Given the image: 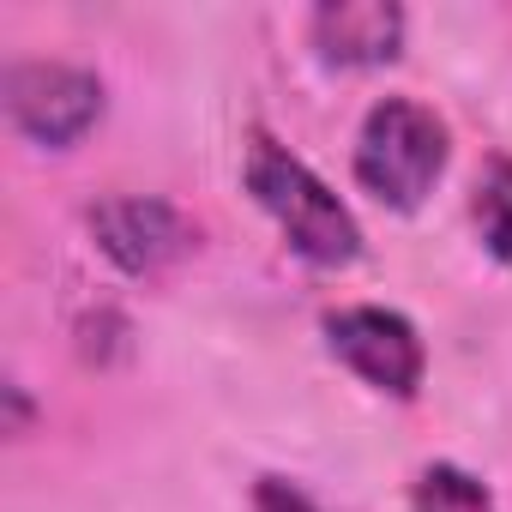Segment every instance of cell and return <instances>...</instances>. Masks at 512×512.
I'll use <instances>...</instances> for the list:
<instances>
[{"mask_svg": "<svg viewBox=\"0 0 512 512\" xmlns=\"http://www.w3.org/2000/svg\"><path fill=\"white\" fill-rule=\"evenodd\" d=\"M241 181H247L253 205L278 223V235L290 241V253L308 260L314 272H344V266L362 260V223H356V211L290 145H278L272 133H253L247 139Z\"/></svg>", "mask_w": 512, "mask_h": 512, "instance_id": "obj_1", "label": "cell"}, {"mask_svg": "<svg viewBox=\"0 0 512 512\" xmlns=\"http://www.w3.org/2000/svg\"><path fill=\"white\" fill-rule=\"evenodd\" d=\"M446 157H452V133H446V121L428 103L380 97L362 115V127H356L350 175L386 211H416L434 193V181L446 175Z\"/></svg>", "mask_w": 512, "mask_h": 512, "instance_id": "obj_2", "label": "cell"}, {"mask_svg": "<svg viewBox=\"0 0 512 512\" xmlns=\"http://www.w3.org/2000/svg\"><path fill=\"white\" fill-rule=\"evenodd\" d=\"M0 103L19 139L37 151H73L109 109V91L91 67L73 61H13L0 73Z\"/></svg>", "mask_w": 512, "mask_h": 512, "instance_id": "obj_3", "label": "cell"}, {"mask_svg": "<svg viewBox=\"0 0 512 512\" xmlns=\"http://www.w3.org/2000/svg\"><path fill=\"white\" fill-rule=\"evenodd\" d=\"M97 253L127 278H163L199 247V223L157 193H109L85 211Z\"/></svg>", "mask_w": 512, "mask_h": 512, "instance_id": "obj_4", "label": "cell"}, {"mask_svg": "<svg viewBox=\"0 0 512 512\" xmlns=\"http://www.w3.org/2000/svg\"><path fill=\"white\" fill-rule=\"evenodd\" d=\"M326 332V350L374 392L386 398H416L422 392V374H428V350L416 338V326L392 308H374V302H350V308H332L320 320Z\"/></svg>", "mask_w": 512, "mask_h": 512, "instance_id": "obj_5", "label": "cell"}, {"mask_svg": "<svg viewBox=\"0 0 512 512\" xmlns=\"http://www.w3.org/2000/svg\"><path fill=\"white\" fill-rule=\"evenodd\" d=\"M404 31L410 13L392 0H338V7H314L308 13V43L326 67L344 73H368V67H392L404 55Z\"/></svg>", "mask_w": 512, "mask_h": 512, "instance_id": "obj_6", "label": "cell"}, {"mask_svg": "<svg viewBox=\"0 0 512 512\" xmlns=\"http://www.w3.org/2000/svg\"><path fill=\"white\" fill-rule=\"evenodd\" d=\"M410 512H500L488 482L470 476L464 464H428L410 482Z\"/></svg>", "mask_w": 512, "mask_h": 512, "instance_id": "obj_7", "label": "cell"}, {"mask_svg": "<svg viewBox=\"0 0 512 512\" xmlns=\"http://www.w3.org/2000/svg\"><path fill=\"white\" fill-rule=\"evenodd\" d=\"M470 217H476L482 247L494 253L500 266H512V157H494L482 169L476 199H470Z\"/></svg>", "mask_w": 512, "mask_h": 512, "instance_id": "obj_8", "label": "cell"}, {"mask_svg": "<svg viewBox=\"0 0 512 512\" xmlns=\"http://www.w3.org/2000/svg\"><path fill=\"white\" fill-rule=\"evenodd\" d=\"M253 512H320L296 482L284 476H260V488H253Z\"/></svg>", "mask_w": 512, "mask_h": 512, "instance_id": "obj_9", "label": "cell"}, {"mask_svg": "<svg viewBox=\"0 0 512 512\" xmlns=\"http://www.w3.org/2000/svg\"><path fill=\"white\" fill-rule=\"evenodd\" d=\"M0 398H7V434H25V422H31L25 386H19V380H13V386H0Z\"/></svg>", "mask_w": 512, "mask_h": 512, "instance_id": "obj_10", "label": "cell"}]
</instances>
